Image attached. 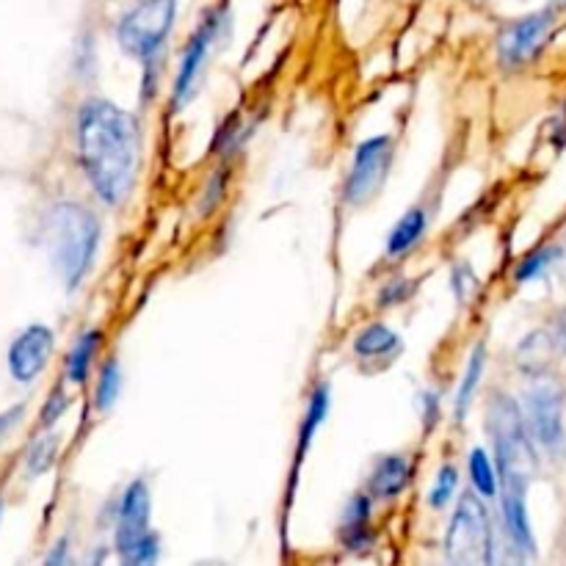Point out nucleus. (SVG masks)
<instances>
[{
	"label": "nucleus",
	"mask_w": 566,
	"mask_h": 566,
	"mask_svg": "<svg viewBox=\"0 0 566 566\" xmlns=\"http://www.w3.org/2000/svg\"><path fill=\"white\" fill-rule=\"evenodd\" d=\"M78 161L106 205H122L136 185L141 158L139 119L111 100H86L75 119Z\"/></svg>",
	"instance_id": "1"
},
{
	"label": "nucleus",
	"mask_w": 566,
	"mask_h": 566,
	"mask_svg": "<svg viewBox=\"0 0 566 566\" xmlns=\"http://www.w3.org/2000/svg\"><path fill=\"white\" fill-rule=\"evenodd\" d=\"M103 224L81 202H56L45 213V241L64 288L75 290L95 266Z\"/></svg>",
	"instance_id": "2"
},
{
	"label": "nucleus",
	"mask_w": 566,
	"mask_h": 566,
	"mask_svg": "<svg viewBox=\"0 0 566 566\" xmlns=\"http://www.w3.org/2000/svg\"><path fill=\"white\" fill-rule=\"evenodd\" d=\"M487 428L498 456L500 481H531L536 472V442L525 426L522 406L511 395H492Z\"/></svg>",
	"instance_id": "3"
},
{
	"label": "nucleus",
	"mask_w": 566,
	"mask_h": 566,
	"mask_svg": "<svg viewBox=\"0 0 566 566\" xmlns=\"http://www.w3.org/2000/svg\"><path fill=\"white\" fill-rule=\"evenodd\" d=\"M174 18H178V0H141L119 20V47L141 64L158 62Z\"/></svg>",
	"instance_id": "4"
},
{
	"label": "nucleus",
	"mask_w": 566,
	"mask_h": 566,
	"mask_svg": "<svg viewBox=\"0 0 566 566\" xmlns=\"http://www.w3.org/2000/svg\"><path fill=\"white\" fill-rule=\"evenodd\" d=\"M492 547L494 538L487 505L478 492H464L445 533V555L450 564L459 566L489 564Z\"/></svg>",
	"instance_id": "5"
},
{
	"label": "nucleus",
	"mask_w": 566,
	"mask_h": 566,
	"mask_svg": "<svg viewBox=\"0 0 566 566\" xmlns=\"http://www.w3.org/2000/svg\"><path fill=\"white\" fill-rule=\"evenodd\" d=\"M525 426L531 431L536 448L547 453H558L566 442V417H564V389L555 382H538L522 404Z\"/></svg>",
	"instance_id": "6"
},
{
	"label": "nucleus",
	"mask_w": 566,
	"mask_h": 566,
	"mask_svg": "<svg viewBox=\"0 0 566 566\" xmlns=\"http://www.w3.org/2000/svg\"><path fill=\"white\" fill-rule=\"evenodd\" d=\"M389 163H393V139L389 136H373V139L362 141L354 152V161H351L349 180H345V202L351 207L371 202L387 180Z\"/></svg>",
	"instance_id": "7"
},
{
	"label": "nucleus",
	"mask_w": 566,
	"mask_h": 566,
	"mask_svg": "<svg viewBox=\"0 0 566 566\" xmlns=\"http://www.w3.org/2000/svg\"><path fill=\"white\" fill-rule=\"evenodd\" d=\"M222 23L224 14L211 12L205 20L200 23V29L191 34L189 45H185L183 58H180L178 75H174V86H172V106L174 111L185 108L191 103V97L196 95V86H200L202 73H205L207 56H211L213 45H216L218 34H222Z\"/></svg>",
	"instance_id": "8"
},
{
	"label": "nucleus",
	"mask_w": 566,
	"mask_h": 566,
	"mask_svg": "<svg viewBox=\"0 0 566 566\" xmlns=\"http://www.w3.org/2000/svg\"><path fill=\"white\" fill-rule=\"evenodd\" d=\"M53 351H56V332L45 323H29L9 343V376L18 384H34L45 373V367L51 365Z\"/></svg>",
	"instance_id": "9"
},
{
	"label": "nucleus",
	"mask_w": 566,
	"mask_h": 566,
	"mask_svg": "<svg viewBox=\"0 0 566 566\" xmlns=\"http://www.w3.org/2000/svg\"><path fill=\"white\" fill-rule=\"evenodd\" d=\"M553 34V12H533L505 25L498 36V56L505 67H522L533 62Z\"/></svg>",
	"instance_id": "10"
},
{
	"label": "nucleus",
	"mask_w": 566,
	"mask_h": 566,
	"mask_svg": "<svg viewBox=\"0 0 566 566\" xmlns=\"http://www.w3.org/2000/svg\"><path fill=\"white\" fill-rule=\"evenodd\" d=\"M150 487L145 478H136L128 489L122 492L117 511V533H114V544H117L119 558H128L147 536H150Z\"/></svg>",
	"instance_id": "11"
},
{
	"label": "nucleus",
	"mask_w": 566,
	"mask_h": 566,
	"mask_svg": "<svg viewBox=\"0 0 566 566\" xmlns=\"http://www.w3.org/2000/svg\"><path fill=\"white\" fill-rule=\"evenodd\" d=\"M525 489V481H500V509H503L505 533H509L511 544L520 553L531 555L536 549V542H533L531 520H527Z\"/></svg>",
	"instance_id": "12"
},
{
	"label": "nucleus",
	"mask_w": 566,
	"mask_h": 566,
	"mask_svg": "<svg viewBox=\"0 0 566 566\" xmlns=\"http://www.w3.org/2000/svg\"><path fill=\"white\" fill-rule=\"evenodd\" d=\"M406 483H409V461L401 453H389L382 456L373 467L367 478V494L373 500H393L404 492Z\"/></svg>",
	"instance_id": "13"
},
{
	"label": "nucleus",
	"mask_w": 566,
	"mask_h": 566,
	"mask_svg": "<svg viewBox=\"0 0 566 566\" xmlns=\"http://www.w3.org/2000/svg\"><path fill=\"white\" fill-rule=\"evenodd\" d=\"M371 494H360L349 503L343 520H340V544L351 553H360L362 547H371L373 533H371Z\"/></svg>",
	"instance_id": "14"
},
{
	"label": "nucleus",
	"mask_w": 566,
	"mask_h": 566,
	"mask_svg": "<svg viewBox=\"0 0 566 566\" xmlns=\"http://www.w3.org/2000/svg\"><path fill=\"white\" fill-rule=\"evenodd\" d=\"M401 351V338L384 323H371L354 338V354L362 362H387Z\"/></svg>",
	"instance_id": "15"
},
{
	"label": "nucleus",
	"mask_w": 566,
	"mask_h": 566,
	"mask_svg": "<svg viewBox=\"0 0 566 566\" xmlns=\"http://www.w3.org/2000/svg\"><path fill=\"white\" fill-rule=\"evenodd\" d=\"M100 345H103L100 329H86V332H81V338L75 340L73 349H70L67 354V367H64L70 384H84L86 378H89L92 365H95V356L97 351H100Z\"/></svg>",
	"instance_id": "16"
},
{
	"label": "nucleus",
	"mask_w": 566,
	"mask_h": 566,
	"mask_svg": "<svg viewBox=\"0 0 566 566\" xmlns=\"http://www.w3.org/2000/svg\"><path fill=\"white\" fill-rule=\"evenodd\" d=\"M426 211L423 207H412L401 216V222L389 229L387 235V255L389 257H401L412 249V246L420 244V238L426 235Z\"/></svg>",
	"instance_id": "17"
},
{
	"label": "nucleus",
	"mask_w": 566,
	"mask_h": 566,
	"mask_svg": "<svg viewBox=\"0 0 566 566\" xmlns=\"http://www.w3.org/2000/svg\"><path fill=\"white\" fill-rule=\"evenodd\" d=\"M329 409H332V387H329V384H318L310 404H307V415L299 431V450H296V459L299 461L305 459V450L310 448L312 437H316V431L321 428V423L327 420Z\"/></svg>",
	"instance_id": "18"
},
{
	"label": "nucleus",
	"mask_w": 566,
	"mask_h": 566,
	"mask_svg": "<svg viewBox=\"0 0 566 566\" xmlns=\"http://www.w3.org/2000/svg\"><path fill=\"white\" fill-rule=\"evenodd\" d=\"M483 367H487V349H483V343H481V345H476V351H472L470 360H467V371H464V376H461L459 393H456V404H453L456 420H464L467 417V409H470L472 398H476V393H478V384H481Z\"/></svg>",
	"instance_id": "19"
},
{
	"label": "nucleus",
	"mask_w": 566,
	"mask_h": 566,
	"mask_svg": "<svg viewBox=\"0 0 566 566\" xmlns=\"http://www.w3.org/2000/svg\"><path fill=\"white\" fill-rule=\"evenodd\" d=\"M467 470H470L472 489H476L481 498L492 500L500 494V472L498 461H492V456L483 448H472L470 459H467Z\"/></svg>",
	"instance_id": "20"
},
{
	"label": "nucleus",
	"mask_w": 566,
	"mask_h": 566,
	"mask_svg": "<svg viewBox=\"0 0 566 566\" xmlns=\"http://www.w3.org/2000/svg\"><path fill=\"white\" fill-rule=\"evenodd\" d=\"M553 345L558 343H555L549 334L533 332L531 338L522 340L520 349H516V362H520V367L525 373L538 376V373L547 371V365L553 362Z\"/></svg>",
	"instance_id": "21"
},
{
	"label": "nucleus",
	"mask_w": 566,
	"mask_h": 566,
	"mask_svg": "<svg viewBox=\"0 0 566 566\" xmlns=\"http://www.w3.org/2000/svg\"><path fill=\"white\" fill-rule=\"evenodd\" d=\"M58 445H62V439H58V434H53L51 428H47V434H42L40 439H34V445H31L29 453H25V476H45V472L56 464Z\"/></svg>",
	"instance_id": "22"
},
{
	"label": "nucleus",
	"mask_w": 566,
	"mask_h": 566,
	"mask_svg": "<svg viewBox=\"0 0 566 566\" xmlns=\"http://www.w3.org/2000/svg\"><path fill=\"white\" fill-rule=\"evenodd\" d=\"M119 389H122V367H119L117 356H111V360L100 367V376H97L95 409L111 412V406L117 404L119 398Z\"/></svg>",
	"instance_id": "23"
},
{
	"label": "nucleus",
	"mask_w": 566,
	"mask_h": 566,
	"mask_svg": "<svg viewBox=\"0 0 566 566\" xmlns=\"http://www.w3.org/2000/svg\"><path fill=\"white\" fill-rule=\"evenodd\" d=\"M456 487H459V472H456V467L453 464L439 467L431 492H428V505H431V509H442V505H448V500L453 498Z\"/></svg>",
	"instance_id": "24"
},
{
	"label": "nucleus",
	"mask_w": 566,
	"mask_h": 566,
	"mask_svg": "<svg viewBox=\"0 0 566 566\" xmlns=\"http://www.w3.org/2000/svg\"><path fill=\"white\" fill-rule=\"evenodd\" d=\"M553 260H555V249H536V252H531V255H527L525 260H522L520 266H516L514 279H516V282H533V279H538L544 271H547V266Z\"/></svg>",
	"instance_id": "25"
},
{
	"label": "nucleus",
	"mask_w": 566,
	"mask_h": 566,
	"mask_svg": "<svg viewBox=\"0 0 566 566\" xmlns=\"http://www.w3.org/2000/svg\"><path fill=\"white\" fill-rule=\"evenodd\" d=\"M67 409H70V395L64 393V389H56V393H53L51 398L45 401V406H42L40 426L42 428H53L58 420H62L64 415H67Z\"/></svg>",
	"instance_id": "26"
},
{
	"label": "nucleus",
	"mask_w": 566,
	"mask_h": 566,
	"mask_svg": "<svg viewBox=\"0 0 566 566\" xmlns=\"http://www.w3.org/2000/svg\"><path fill=\"white\" fill-rule=\"evenodd\" d=\"M23 417H25V404L9 406V409L0 412V442L12 437V431L23 423Z\"/></svg>",
	"instance_id": "27"
},
{
	"label": "nucleus",
	"mask_w": 566,
	"mask_h": 566,
	"mask_svg": "<svg viewBox=\"0 0 566 566\" xmlns=\"http://www.w3.org/2000/svg\"><path fill=\"white\" fill-rule=\"evenodd\" d=\"M406 296H409V282H406V279H395L387 290H382L378 301H382V307H393V305H401Z\"/></svg>",
	"instance_id": "28"
},
{
	"label": "nucleus",
	"mask_w": 566,
	"mask_h": 566,
	"mask_svg": "<svg viewBox=\"0 0 566 566\" xmlns=\"http://www.w3.org/2000/svg\"><path fill=\"white\" fill-rule=\"evenodd\" d=\"M420 404H423V423H426V428H431V423L437 420L439 398H437V395H431V393H423Z\"/></svg>",
	"instance_id": "29"
},
{
	"label": "nucleus",
	"mask_w": 566,
	"mask_h": 566,
	"mask_svg": "<svg viewBox=\"0 0 566 566\" xmlns=\"http://www.w3.org/2000/svg\"><path fill=\"white\" fill-rule=\"evenodd\" d=\"M67 560H70V542H67V538H58L56 547L47 553L45 564H67Z\"/></svg>",
	"instance_id": "30"
},
{
	"label": "nucleus",
	"mask_w": 566,
	"mask_h": 566,
	"mask_svg": "<svg viewBox=\"0 0 566 566\" xmlns=\"http://www.w3.org/2000/svg\"><path fill=\"white\" fill-rule=\"evenodd\" d=\"M555 343H558L566 354V307L558 312V318H555Z\"/></svg>",
	"instance_id": "31"
},
{
	"label": "nucleus",
	"mask_w": 566,
	"mask_h": 566,
	"mask_svg": "<svg viewBox=\"0 0 566 566\" xmlns=\"http://www.w3.org/2000/svg\"><path fill=\"white\" fill-rule=\"evenodd\" d=\"M0 520H3V498H0Z\"/></svg>",
	"instance_id": "32"
}]
</instances>
